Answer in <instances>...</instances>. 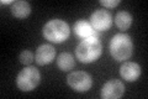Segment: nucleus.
<instances>
[{"instance_id": "10", "label": "nucleus", "mask_w": 148, "mask_h": 99, "mask_svg": "<svg viewBox=\"0 0 148 99\" xmlns=\"http://www.w3.org/2000/svg\"><path fill=\"white\" fill-rule=\"evenodd\" d=\"M74 32L82 37V39H89V37H98V31L91 26L90 22L86 20H78L74 24Z\"/></svg>"}, {"instance_id": "2", "label": "nucleus", "mask_w": 148, "mask_h": 99, "mask_svg": "<svg viewBox=\"0 0 148 99\" xmlns=\"http://www.w3.org/2000/svg\"><path fill=\"white\" fill-rule=\"evenodd\" d=\"M133 42L126 34L115 35L110 41V53L116 61H126L132 56Z\"/></svg>"}, {"instance_id": "16", "label": "nucleus", "mask_w": 148, "mask_h": 99, "mask_svg": "<svg viewBox=\"0 0 148 99\" xmlns=\"http://www.w3.org/2000/svg\"><path fill=\"white\" fill-rule=\"evenodd\" d=\"M14 3H15V1H12V0H3L1 5H6V4H11V5H12Z\"/></svg>"}, {"instance_id": "13", "label": "nucleus", "mask_w": 148, "mask_h": 99, "mask_svg": "<svg viewBox=\"0 0 148 99\" xmlns=\"http://www.w3.org/2000/svg\"><path fill=\"white\" fill-rule=\"evenodd\" d=\"M115 24L120 30H127L132 25V15L128 11H119L115 16Z\"/></svg>"}, {"instance_id": "4", "label": "nucleus", "mask_w": 148, "mask_h": 99, "mask_svg": "<svg viewBox=\"0 0 148 99\" xmlns=\"http://www.w3.org/2000/svg\"><path fill=\"white\" fill-rule=\"evenodd\" d=\"M40 81H41V73L38 69L35 67H25L17 74L16 84L20 91L30 92L38 86Z\"/></svg>"}, {"instance_id": "12", "label": "nucleus", "mask_w": 148, "mask_h": 99, "mask_svg": "<svg viewBox=\"0 0 148 99\" xmlns=\"http://www.w3.org/2000/svg\"><path fill=\"white\" fill-rule=\"evenodd\" d=\"M57 66L62 71L67 72V71H71L74 68V66H75V60H74L72 53L62 52L57 58Z\"/></svg>"}, {"instance_id": "15", "label": "nucleus", "mask_w": 148, "mask_h": 99, "mask_svg": "<svg viewBox=\"0 0 148 99\" xmlns=\"http://www.w3.org/2000/svg\"><path fill=\"white\" fill-rule=\"evenodd\" d=\"M100 4L106 8H115L120 4V0H100Z\"/></svg>"}, {"instance_id": "6", "label": "nucleus", "mask_w": 148, "mask_h": 99, "mask_svg": "<svg viewBox=\"0 0 148 99\" xmlns=\"http://www.w3.org/2000/svg\"><path fill=\"white\" fill-rule=\"evenodd\" d=\"M90 24L96 31H106L112 25V16L108 10L98 9L91 14Z\"/></svg>"}, {"instance_id": "3", "label": "nucleus", "mask_w": 148, "mask_h": 99, "mask_svg": "<svg viewBox=\"0 0 148 99\" xmlns=\"http://www.w3.org/2000/svg\"><path fill=\"white\" fill-rule=\"evenodd\" d=\"M69 34L71 30L68 24L61 19H52L43 26V36L49 42H54V44H61L66 41L69 37Z\"/></svg>"}, {"instance_id": "1", "label": "nucleus", "mask_w": 148, "mask_h": 99, "mask_svg": "<svg viewBox=\"0 0 148 99\" xmlns=\"http://www.w3.org/2000/svg\"><path fill=\"white\" fill-rule=\"evenodd\" d=\"M101 52H103V46L98 37H89V39H83L79 42L75 50V56L83 63H91L100 57Z\"/></svg>"}, {"instance_id": "5", "label": "nucleus", "mask_w": 148, "mask_h": 99, "mask_svg": "<svg viewBox=\"0 0 148 99\" xmlns=\"http://www.w3.org/2000/svg\"><path fill=\"white\" fill-rule=\"evenodd\" d=\"M68 86L73 88L74 91L84 93L88 92L92 86V79L89 73L84 72V71H74V72L69 73L67 77Z\"/></svg>"}, {"instance_id": "11", "label": "nucleus", "mask_w": 148, "mask_h": 99, "mask_svg": "<svg viewBox=\"0 0 148 99\" xmlns=\"http://www.w3.org/2000/svg\"><path fill=\"white\" fill-rule=\"evenodd\" d=\"M31 6L25 0H16L11 5V14L17 19H25L30 15Z\"/></svg>"}, {"instance_id": "8", "label": "nucleus", "mask_w": 148, "mask_h": 99, "mask_svg": "<svg viewBox=\"0 0 148 99\" xmlns=\"http://www.w3.org/2000/svg\"><path fill=\"white\" fill-rule=\"evenodd\" d=\"M54 57H56V48L52 45H48V44L41 45L36 50V53H35V60L37 64L40 66L51 63L54 60Z\"/></svg>"}, {"instance_id": "7", "label": "nucleus", "mask_w": 148, "mask_h": 99, "mask_svg": "<svg viewBox=\"0 0 148 99\" xmlns=\"http://www.w3.org/2000/svg\"><path fill=\"white\" fill-rule=\"evenodd\" d=\"M123 93L125 86L119 79H111L101 88V98L104 99H119L123 96Z\"/></svg>"}, {"instance_id": "14", "label": "nucleus", "mask_w": 148, "mask_h": 99, "mask_svg": "<svg viewBox=\"0 0 148 99\" xmlns=\"http://www.w3.org/2000/svg\"><path fill=\"white\" fill-rule=\"evenodd\" d=\"M18 60H20V62L22 64H31L35 60V55H34V52H31L30 50H25L20 53Z\"/></svg>"}, {"instance_id": "9", "label": "nucleus", "mask_w": 148, "mask_h": 99, "mask_svg": "<svg viewBox=\"0 0 148 99\" xmlns=\"http://www.w3.org/2000/svg\"><path fill=\"white\" fill-rule=\"evenodd\" d=\"M120 74L128 82H135L141 76V67L136 62H125L120 67Z\"/></svg>"}]
</instances>
